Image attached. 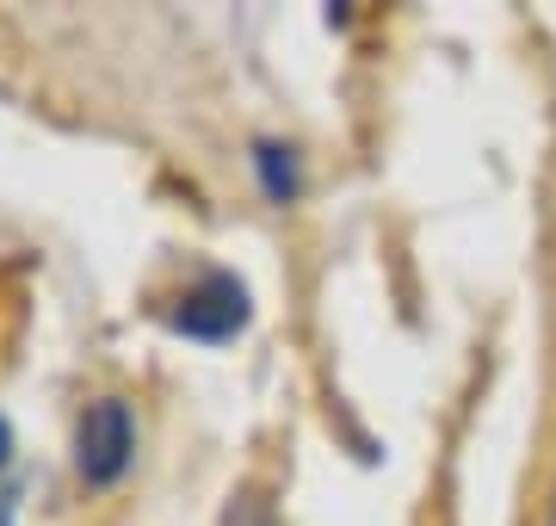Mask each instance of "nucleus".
<instances>
[{
  "label": "nucleus",
  "instance_id": "f257e3e1",
  "mask_svg": "<svg viewBox=\"0 0 556 526\" xmlns=\"http://www.w3.org/2000/svg\"><path fill=\"white\" fill-rule=\"evenodd\" d=\"M137 452V427H130V409L118 397H105L80 415V434H75V465L87 484H118L124 465Z\"/></svg>",
  "mask_w": 556,
  "mask_h": 526
},
{
  "label": "nucleus",
  "instance_id": "f03ea898",
  "mask_svg": "<svg viewBox=\"0 0 556 526\" xmlns=\"http://www.w3.org/2000/svg\"><path fill=\"white\" fill-rule=\"evenodd\" d=\"M241 323H248V291H241V279H229V273H204L174 310V328L179 335H199V341H223V335H236Z\"/></svg>",
  "mask_w": 556,
  "mask_h": 526
},
{
  "label": "nucleus",
  "instance_id": "7ed1b4c3",
  "mask_svg": "<svg viewBox=\"0 0 556 526\" xmlns=\"http://www.w3.org/2000/svg\"><path fill=\"white\" fill-rule=\"evenodd\" d=\"M254 167H260V186L273 204H291L298 199V155L285 142H254Z\"/></svg>",
  "mask_w": 556,
  "mask_h": 526
},
{
  "label": "nucleus",
  "instance_id": "20e7f679",
  "mask_svg": "<svg viewBox=\"0 0 556 526\" xmlns=\"http://www.w3.org/2000/svg\"><path fill=\"white\" fill-rule=\"evenodd\" d=\"M0 465H7V422H0Z\"/></svg>",
  "mask_w": 556,
  "mask_h": 526
}]
</instances>
